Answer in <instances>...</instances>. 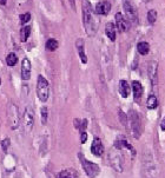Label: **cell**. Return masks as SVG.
I'll list each match as a JSON object with an SVG mask.
<instances>
[{
	"label": "cell",
	"mask_w": 165,
	"mask_h": 178,
	"mask_svg": "<svg viewBox=\"0 0 165 178\" xmlns=\"http://www.w3.org/2000/svg\"><path fill=\"white\" fill-rule=\"evenodd\" d=\"M83 21L88 35H93L98 27V20L94 17L92 6L88 0H83Z\"/></svg>",
	"instance_id": "cell-1"
},
{
	"label": "cell",
	"mask_w": 165,
	"mask_h": 178,
	"mask_svg": "<svg viewBox=\"0 0 165 178\" xmlns=\"http://www.w3.org/2000/svg\"><path fill=\"white\" fill-rule=\"evenodd\" d=\"M143 173L144 178H156V163L151 155H144Z\"/></svg>",
	"instance_id": "cell-2"
},
{
	"label": "cell",
	"mask_w": 165,
	"mask_h": 178,
	"mask_svg": "<svg viewBox=\"0 0 165 178\" xmlns=\"http://www.w3.org/2000/svg\"><path fill=\"white\" fill-rule=\"evenodd\" d=\"M37 96L41 101H46L48 99L50 96V86H48V81L44 78L43 76L38 77V83H37Z\"/></svg>",
	"instance_id": "cell-3"
},
{
	"label": "cell",
	"mask_w": 165,
	"mask_h": 178,
	"mask_svg": "<svg viewBox=\"0 0 165 178\" xmlns=\"http://www.w3.org/2000/svg\"><path fill=\"white\" fill-rule=\"evenodd\" d=\"M78 156H79V159H80V162H81L83 169H84V171L86 172V175H87L88 177L90 178L97 177L99 175V172H100V169H99L98 165L94 164V163H92V162H90L87 159H85L81 153H79Z\"/></svg>",
	"instance_id": "cell-4"
},
{
	"label": "cell",
	"mask_w": 165,
	"mask_h": 178,
	"mask_svg": "<svg viewBox=\"0 0 165 178\" xmlns=\"http://www.w3.org/2000/svg\"><path fill=\"white\" fill-rule=\"evenodd\" d=\"M7 117H8V123H10L11 129L15 130L19 126V111H18V107L13 103H10V105H8Z\"/></svg>",
	"instance_id": "cell-5"
},
{
	"label": "cell",
	"mask_w": 165,
	"mask_h": 178,
	"mask_svg": "<svg viewBox=\"0 0 165 178\" xmlns=\"http://www.w3.org/2000/svg\"><path fill=\"white\" fill-rule=\"evenodd\" d=\"M109 159H110V163L112 167L117 171L121 172L123 171V157H121L120 152L118 149H113L110 151V155H109Z\"/></svg>",
	"instance_id": "cell-6"
},
{
	"label": "cell",
	"mask_w": 165,
	"mask_h": 178,
	"mask_svg": "<svg viewBox=\"0 0 165 178\" xmlns=\"http://www.w3.org/2000/svg\"><path fill=\"white\" fill-rule=\"evenodd\" d=\"M130 123H131V130L134 138H139V134H140V119H139V116L134 111L130 112Z\"/></svg>",
	"instance_id": "cell-7"
},
{
	"label": "cell",
	"mask_w": 165,
	"mask_h": 178,
	"mask_svg": "<svg viewBox=\"0 0 165 178\" xmlns=\"http://www.w3.org/2000/svg\"><path fill=\"white\" fill-rule=\"evenodd\" d=\"M22 122H24V126L26 129V131H31L33 127V124H34V112H33L32 107L31 106H27L25 113H24V118H22Z\"/></svg>",
	"instance_id": "cell-8"
},
{
	"label": "cell",
	"mask_w": 165,
	"mask_h": 178,
	"mask_svg": "<svg viewBox=\"0 0 165 178\" xmlns=\"http://www.w3.org/2000/svg\"><path fill=\"white\" fill-rule=\"evenodd\" d=\"M124 10H125V13H126L127 20H130L131 22L138 21L137 13H136V10H134V7L132 5L131 0H124Z\"/></svg>",
	"instance_id": "cell-9"
},
{
	"label": "cell",
	"mask_w": 165,
	"mask_h": 178,
	"mask_svg": "<svg viewBox=\"0 0 165 178\" xmlns=\"http://www.w3.org/2000/svg\"><path fill=\"white\" fill-rule=\"evenodd\" d=\"M31 78V61L28 58H24L21 63V79L27 81Z\"/></svg>",
	"instance_id": "cell-10"
},
{
	"label": "cell",
	"mask_w": 165,
	"mask_h": 178,
	"mask_svg": "<svg viewBox=\"0 0 165 178\" xmlns=\"http://www.w3.org/2000/svg\"><path fill=\"white\" fill-rule=\"evenodd\" d=\"M110 11H111V4L109 1H106V0L99 1L98 4L96 5V8H94L96 14H99V15H106Z\"/></svg>",
	"instance_id": "cell-11"
},
{
	"label": "cell",
	"mask_w": 165,
	"mask_h": 178,
	"mask_svg": "<svg viewBox=\"0 0 165 178\" xmlns=\"http://www.w3.org/2000/svg\"><path fill=\"white\" fill-rule=\"evenodd\" d=\"M91 152L97 157H100L104 153V146H103V143H101V140L99 139L98 137H96V138L93 139V142H92Z\"/></svg>",
	"instance_id": "cell-12"
},
{
	"label": "cell",
	"mask_w": 165,
	"mask_h": 178,
	"mask_svg": "<svg viewBox=\"0 0 165 178\" xmlns=\"http://www.w3.org/2000/svg\"><path fill=\"white\" fill-rule=\"evenodd\" d=\"M147 74H149V78L151 80V84L152 86H154L157 84V63L151 60L149 63V66H147Z\"/></svg>",
	"instance_id": "cell-13"
},
{
	"label": "cell",
	"mask_w": 165,
	"mask_h": 178,
	"mask_svg": "<svg viewBox=\"0 0 165 178\" xmlns=\"http://www.w3.org/2000/svg\"><path fill=\"white\" fill-rule=\"evenodd\" d=\"M116 26L118 28L119 32H125L129 30V24H127V20L123 17L121 13H117L116 14Z\"/></svg>",
	"instance_id": "cell-14"
},
{
	"label": "cell",
	"mask_w": 165,
	"mask_h": 178,
	"mask_svg": "<svg viewBox=\"0 0 165 178\" xmlns=\"http://www.w3.org/2000/svg\"><path fill=\"white\" fill-rule=\"evenodd\" d=\"M132 91H133V97L136 100H139L143 94V86L139 81H133L132 83Z\"/></svg>",
	"instance_id": "cell-15"
},
{
	"label": "cell",
	"mask_w": 165,
	"mask_h": 178,
	"mask_svg": "<svg viewBox=\"0 0 165 178\" xmlns=\"http://www.w3.org/2000/svg\"><path fill=\"white\" fill-rule=\"evenodd\" d=\"M78 173L73 169H66L57 173V178H77Z\"/></svg>",
	"instance_id": "cell-16"
},
{
	"label": "cell",
	"mask_w": 165,
	"mask_h": 178,
	"mask_svg": "<svg viewBox=\"0 0 165 178\" xmlns=\"http://www.w3.org/2000/svg\"><path fill=\"white\" fill-rule=\"evenodd\" d=\"M119 92H120L121 97L124 98H127L130 92H131V89H130V85L126 80H120L119 83Z\"/></svg>",
	"instance_id": "cell-17"
},
{
	"label": "cell",
	"mask_w": 165,
	"mask_h": 178,
	"mask_svg": "<svg viewBox=\"0 0 165 178\" xmlns=\"http://www.w3.org/2000/svg\"><path fill=\"white\" fill-rule=\"evenodd\" d=\"M105 32H106V35L109 37V39L114 41L116 40V26L113 22H107L106 24V27H105Z\"/></svg>",
	"instance_id": "cell-18"
},
{
	"label": "cell",
	"mask_w": 165,
	"mask_h": 178,
	"mask_svg": "<svg viewBox=\"0 0 165 178\" xmlns=\"http://www.w3.org/2000/svg\"><path fill=\"white\" fill-rule=\"evenodd\" d=\"M76 46L78 48V52H79V57L81 59V63L86 64L87 63V58L85 56V52H84V43H83V39H78L77 43H76Z\"/></svg>",
	"instance_id": "cell-19"
},
{
	"label": "cell",
	"mask_w": 165,
	"mask_h": 178,
	"mask_svg": "<svg viewBox=\"0 0 165 178\" xmlns=\"http://www.w3.org/2000/svg\"><path fill=\"white\" fill-rule=\"evenodd\" d=\"M137 50H138V52L142 56H145L150 51V45H149V43H146V41H140L139 44L137 45Z\"/></svg>",
	"instance_id": "cell-20"
},
{
	"label": "cell",
	"mask_w": 165,
	"mask_h": 178,
	"mask_svg": "<svg viewBox=\"0 0 165 178\" xmlns=\"http://www.w3.org/2000/svg\"><path fill=\"white\" fill-rule=\"evenodd\" d=\"M157 105H158V101H157L156 96L151 94V96L147 98V101H146V106H147V109H150V110H153V109H156V107H157Z\"/></svg>",
	"instance_id": "cell-21"
},
{
	"label": "cell",
	"mask_w": 165,
	"mask_h": 178,
	"mask_svg": "<svg viewBox=\"0 0 165 178\" xmlns=\"http://www.w3.org/2000/svg\"><path fill=\"white\" fill-rule=\"evenodd\" d=\"M58 46H59L58 41L53 38H51L46 41V50H48V51H55L58 48Z\"/></svg>",
	"instance_id": "cell-22"
},
{
	"label": "cell",
	"mask_w": 165,
	"mask_h": 178,
	"mask_svg": "<svg viewBox=\"0 0 165 178\" xmlns=\"http://www.w3.org/2000/svg\"><path fill=\"white\" fill-rule=\"evenodd\" d=\"M30 34H31V27H30V26H24L21 28V41L22 43H25V41L28 39Z\"/></svg>",
	"instance_id": "cell-23"
},
{
	"label": "cell",
	"mask_w": 165,
	"mask_h": 178,
	"mask_svg": "<svg viewBox=\"0 0 165 178\" xmlns=\"http://www.w3.org/2000/svg\"><path fill=\"white\" fill-rule=\"evenodd\" d=\"M17 61H18V57L15 56L14 53H10L8 56L6 57V64L8 66H14L17 64Z\"/></svg>",
	"instance_id": "cell-24"
},
{
	"label": "cell",
	"mask_w": 165,
	"mask_h": 178,
	"mask_svg": "<svg viewBox=\"0 0 165 178\" xmlns=\"http://www.w3.org/2000/svg\"><path fill=\"white\" fill-rule=\"evenodd\" d=\"M156 20H157V12L154 10H150L147 13V21L150 24H154Z\"/></svg>",
	"instance_id": "cell-25"
},
{
	"label": "cell",
	"mask_w": 165,
	"mask_h": 178,
	"mask_svg": "<svg viewBox=\"0 0 165 178\" xmlns=\"http://www.w3.org/2000/svg\"><path fill=\"white\" fill-rule=\"evenodd\" d=\"M47 117H48V110H47L46 106H43L41 107V123L44 125L47 123Z\"/></svg>",
	"instance_id": "cell-26"
},
{
	"label": "cell",
	"mask_w": 165,
	"mask_h": 178,
	"mask_svg": "<svg viewBox=\"0 0 165 178\" xmlns=\"http://www.w3.org/2000/svg\"><path fill=\"white\" fill-rule=\"evenodd\" d=\"M10 144H11V140H10V138H6V139H4V140L1 142V149H2V151H4L5 153L8 151Z\"/></svg>",
	"instance_id": "cell-27"
},
{
	"label": "cell",
	"mask_w": 165,
	"mask_h": 178,
	"mask_svg": "<svg viewBox=\"0 0 165 178\" xmlns=\"http://www.w3.org/2000/svg\"><path fill=\"white\" fill-rule=\"evenodd\" d=\"M31 20V13H28V12H26V13H24L20 15V21L22 24H27V22Z\"/></svg>",
	"instance_id": "cell-28"
},
{
	"label": "cell",
	"mask_w": 165,
	"mask_h": 178,
	"mask_svg": "<svg viewBox=\"0 0 165 178\" xmlns=\"http://www.w3.org/2000/svg\"><path fill=\"white\" fill-rule=\"evenodd\" d=\"M86 139H87V134H86V132L84 131V132H81V138H80V142L84 144V143L86 142Z\"/></svg>",
	"instance_id": "cell-29"
},
{
	"label": "cell",
	"mask_w": 165,
	"mask_h": 178,
	"mask_svg": "<svg viewBox=\"0 0 165 178\" xmlns=\"http://www.w3.org/2000/svg\"><path fill=\"white\" fill-rule=\"evenodd\" d=\"M68 1H70V4H71L72 10H73V11H76V1H74V0H68Z\"/></svg>",
	"instance_id": "cell-30"
},
{
	"label": "cell",
	"mask_w": 165,
	"mask_h": 178,
	"mask_svg": "<svg viewBox=\"0 0 165 178\" xmlns=\"http://www.w3.org/2000/svg\"><path fill=\"white\" fill-rule=\"evenodd\" d=\"M160 126H162L163 130H165V118L163 119V122H162V124H160Z\"/></svg>",
	"instance_id": "cell-31"
},
{
	"label": "cell",
	"mask_w": 165,
	"mask_h": 178,
	"mask_svg": "<svg viewBox=\"0 0 165 178\" xmlns=\"http://www.w3.org/2000/svg\"><path fill=\"white\" fill-rule=\"evenodd\" d=\"M0 5H6V0H0Z\"/></svg>",
	"instance_id": "cell-32"
},
{
	"label": "cell",
	"mask_w": 165,
	"mask_h": 178,
	"mask_svg": "<svg viewBox=\"0 0 165 178\" xmlns=\"http://www.w3.org/2000/svg\"><path fill=\"white\" fill-rule=\"evenodd\" d=\"M0 84H1V78H0Z\"/></svg>",
	"instance_id": "cell-33"
}]
</instances>
